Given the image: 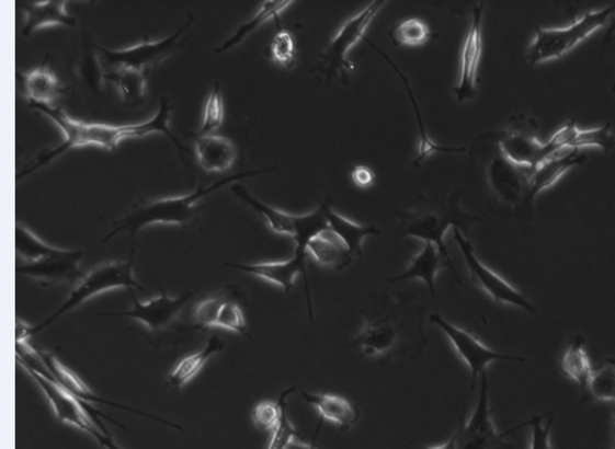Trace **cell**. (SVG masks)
<instances>
[{"label":"cell","instance_id":"e575fe53","mask_svg":"<svg viewBox=\"0 0 615 449\" xmlns=\"http://www.w3.org/2000/svg\"><path fill=\"white\" fill-rule=\"evenodd\" d=\"M585 392L595 401L615 403V359L602 360L594 368Z\"/></svg>","mask_w":615,"mask_h":449},{"label":"cell","instance_id":"52a82bcc","mask_svg":"<svg viewBox=\"0 0 615 449\" xmlns=\"http://www.w3.org/2000/svg\"><path fill=\"white\" fill-rule=\"evenodd\" d=\"M385 4L384 0L368 4L362 13L346 21L337 32L320 59L321 74L327 80L334 79V77L341 80L348 79V73H352L356 69V66L348 58V54L360 41L365 38L364 35L371 22Z\"/></svg>","mask_w":615,"mask_h":449},{"label":"cell","instance_id":"6da1fadb","mask_svg":"<svg viewBox=\"0 0 615 449\" xmlns=\"http://www.w3.org/2000/svg\"><path fill=\"white\" fill-rule=\"evenodd\" d=\"M32 110L42 113L53 119L55 124L62 130L65 140L59 143L57 148L49 149V151L38 154L37 159L33 160L26 165L24 170L16 175V181L25 179V176L33 173L38 169L44 168L54 162L55 159L62 157L66 152L75 148H82L88 146H98L107 151H115L122 140L126 138H140L153 133H162L173 141L175 148L181 151L190 152V149L182 146L176 140V137L170 129L171 104L170 100L163 97L160 102V107L157 114L147 122H141L137 125L113 126L104 124H86V122L75 120L65 113L62 108L54 107V105L46 104H30Z\"/></svg>","mask_w":615,"mask_h":449},{"label":"cell","instance_id":"30bf717a","mask_svg":"<svg viewBox=\"0 0 615 449\" xmlns=\"http://www.w3.org/2000/svg\"><path fill=\"white\" fill-rule=\"evenodd\" d=\"M500 149L503 158L525 173H531L547 159L546 143L539 138V127L524 114L514 115L511 124L501 133Z\"/></svg>","mask_w":615,"mask_h":449},{"label":"cell","instance_id":"83f0119b","mask_svg":"<svg viewBox=\"0 0 615 449\" xmlns=\"http://www.w3.org/2000/svg\"><path fill=\"white\" fill-rule=\"evenodd\" d=\"M443 264L446 265L445 260H443L434 243L424 242L423 249L412 258L409 268L400 276L392 277L389 281L420 279L429 286L431 297H435L436 274L442 269Z\"/></svg>","mask_w":615,"mask_h":449},{"label":"cell","instance_id":"836d02e7","mask_svg":"<svg viewBox=\"0 0 615 449\" xmlns=\"http://www.w3.org/2000/svg\"><path fill=\"white\" fill-rule=\"evenodd\" d=\"M292 2H286V0H281V2H264L262 8L258 11V14L254 15L251 21H248L246 24L238 27V31L229 38V41L221 44L219 48H216L215 54L226 53L229 51V49L237 47L243 38L251 35L252 32L257 31L258 27L265 24L269 20L275 19L276 21H280V14L282 11L289 8Z\"/></svg>","mask_w":615,"mask_h":449},{"label":"cell","instance_id":"7bdbcfd3","mask_svg":"<svg viewBox=\"0 0 615 449\" xmlns=\"http://www.w3.org/2000/svg\"><path fill=\"white\" fill-rule=\"evenodd\" d=\"M281 415L280 403L262 402L253 410V423L260 430L274 431L280 424Z\"/></svg>","mask_w":615,"mask_h":449},{"label":"cell","instance_id":"bcb514c9","mask_svg":"<svg viewBox=\"0 0 615 449\" xmlns=\"http://www.w3.org/2000/svg\"><path fill=\"white\" fill-rule=\"evenodd\" d=\"M287 449H319L318 447H316L315 441L314 442H306L303 441L301 439L295 440L291 442V446L287 447Z\"/></svg>","mask_w":615,"mask_h":449},{"label":"cell","instance_id":"d6a6232c","mask_svg":"<svg viewBox=\"0 0 615 449\" xmlns=\"http://www.w3.org/2000/svg\"><path fill=\"white\" fill-rule=\"evenodd\" d=\"M224 342L219 339V336H210L207 346H205L203 350L192 354V356L176 364L169 376L168 384L176 388V390L184 388L187 382L195 379V377L201 373L205 362H207L210 357L215 356V354L224 352Z\"/></svg>","mask_w":615,"mask_h":449},{"label":"cell","instance_id":"f1b7e54d","mask_svg":"<svg viewBox=\"0 0 615 449\" xmlns=\"http://www.w3.org/2000/svg\"><path fill=\"white\" fill-rule=\"evenodd\" d=\"M559 368L562 375L569 380L576 382L584 391L589 387L594 366L591 364L589 353L585 350V337L583 335H574L570 339L569 345L565 348L561 358H559Z\"/></svg>","mask_w":615,"mask_h":449},{"label":"cell","instance_id":"f35d334b","mask_svg":"<svg viewBox=\"0 0 615 449\" xmlns=\"http://www.w3.org/2000/svg\"><path fill=\"white\" fill-rule=\"evenodd\" d=\"M224 100H221L220 84L215 82L213 92H210L208 102L205 104L204 119L198 137L213 135L224 125Z\"/></svg>","mask_w":615,"mask_h":449},{"label":"cell","instance_id":"f546056e","mask_svg":"<svg viewBox=\"0 0 615 449\" xmlns=\"http://www.w3.org/2000/svg\"><path fill=\"white\" fill-rule=\"evenodd\" d=\"M148 76L147 71L135 69L103 71V80L113 82L124 103L130 107H137L146 102Z\"/></svg>","mask_w":615,"mask_h":449},{"label":"cell","instance_id":"8d00e7d4","mask_svg":"<svg viewBox=\"0 0 615 449\" xmlns=\"http://www.w3.org/2000/svg\"><path fill=\"white\" fill-rule=\"evenodd\" d=\"M296 391V387L289 388L281 393L278 403L281 404L282 415L278 426H276L271 436V441L269 449H287L292 441L297 439H303L301 435L298 434L295 426L291 423L289 414H287V398L291 393Z\"/></svg>","mask_w":615,"mask_h":449},{"label":"cell","instance_id":"2e32d148","mask_svg":"<svg viewBox=\"0 0 615 449\" xmlns=\"http://www.w3.org/2000/svg\"><path fill=\"white\" fill-rule=\"evenodd\" d=\"M545 143L547 159H550L567 151H583L584 148L612 151L615 147V136L608 124L596 129H580L574 120H568Z\"/></svg>","mask_w":615,"mask_h":449},{"label":"cell","instance_id":"681fc988","mask_svg":"<svg viewBox=\"0 0 615 449\" xmlns=\"http://www.w3.org/2000/svg\"><path fill=\"white\" fill-rule=\"evenodd\" d=\"M613 449H615V421H614V442H613Z\"/></svg>","mask_w":615,"mask_h":449},{"label":"cell","instance_id":"5b68a950","mask_svg":"<svg viewBox=\"0 0 615 449\" xmlns=\"http://www.w3.org/2000/svg\"><path fill=\"white\" fill-rule=\"evenodd\" d=\"M133 254H135V252L132 251L129 262L105 263L92 269L90 274H87L84 280L77 285L73 292L70 293V297L66 299L62 307H60L52 318L44 321L41 325L35 326V329L31 326V336H35L37 332L53 324L60 315L81 307L82 303L90 301L91 298L99 296V293L116 290V288L122 287L127 288V290L136 288V290L144 291V288L138 285L135 277H133Z\"/></svg>","mask_w":615,"mask_h":449},{"label":"cell","instance_id":"e0dca14e","mask_svg":"<svg viewBox=\"0 0 615 449\" xmlns=\"http://www.w3.org/2000/svg\"><path fill=\"white\" fill-rule=\"evenodd\" d=\"M307 256L308 254L295 252L287 262L262 263V264H236L225 263L226 267L247 272L249 275L260 277V279L274 283V285L284 288L285 292H291L298 275L304 276V287H306L307 304L309 310V319L314 320L312 302H310L309 281L307 276Z\"/></svg>","mask_w":615,"mask_h":449},{"label":"cell","instance_id":"5bb4252c","mask_svg":"<svg viewBox=\"0 0 615 449\" xmlns=\"http://www.w3.org/2000/svg\"><path fill=\"white\" fill-rule=\"evenodd\" d=\"M483 13L485 3H478L474 8L472 21L465 37L462 54V76L456 87V94L459 103L472 100L478 93V76L481 54H483Z\"/></svg>","mask_w":615,"mask_h":449},{"label":"cell","instance_id":"f6af8a7d","mask_svg":"<svg viewBox=\"0 0 615 449\" xmlns=\"http://www.w3.org/2000/svg\"><path fill=\"white\" fill-rule=\"evenodd\" d=\"M95 440L99 442V445H102L105 448L121 449L118 446L115 445L114 440L111 439V436L103 434V431H101V434H99L95 437Z\"/></svg>","mask_w":615,"mask_h":449},{"label":"cell","instance_id":"484cf974","mask_svg":"<svg viewBox=\"0 0 615 449\" xmlns=\"http://www.w3.org/2000/svg\"><path fill=\"white\" fill-rule=\"evenodd\" d=\"M19 76L22 77L24 96L30 104L52 105L65 92V88L60 85L58 77L48 65L38 66L30 73Z\"/></svg>","mask_w":615,"mask_h":449},{"label":"cell","instance_id":"ab89813d","mask_svg":"<svg viewBox=\"0 0 615 449\" xmlns=\"http://www.w3.org/2000/svg\"><path fill=\"white\" fill-rule=\"evenodd\" d=\"M215 329L237 332V334H241L248 337V339H251V336L248 334L246 318H243L241 308L238 307L236 302L227 301V299L224 307L220 309Z\"/></svg>","mask_w":615,"mask_h":449},{"label":"cell","instance_id":"d590c367","mask_svg":"<svg viewBox=\"0 0 615 449\" xmlns=\"http://www.w3.org/2000/svg\"><path fill=\"white\" fill-rule=\"evenodd\" d=\"M392 43L402 47H419L430 41L431 31L425 22L412 19L402 21L389 33Z\"/></svg>","mask_w":615,"mask_h":449},{"label":"cell","instance_id":"8992f818","mask_svg":"<svg viewBox=\"0 0 615 449\" xmlns=\"http://www.w3.org/2000/svg\"><path fill=\"white\" fill-rule=\"evenodd\" d=\"M192 21L193 16L190 15V20L185 22L184 26L163 41L149 42L147 38L146 42L137 44L135 47L118 49V51L96 46L98 62L101 65L102 71L135 69L151 74L155 68L179 51L182 46L181 37L192 25Z\"/></svg>","mask_w":615,"mask_h":449},{"label":"cell","instance_id":"c3c4849f","mask_svg":"<svg viewBox=\"0 0 615 449\" xmlns=\"http://www.w3.org/2000/svg\"><path fill=\"white\" fill-rule=\"evenodd\" d=\"M613 36H615V30L612 31L611 33H608V35H607V37H606V41H605V43H603V44H607V42L611 41V38H612Z\"/></svg>","mask_w":615,"mask_h":449},{"label":"cell","instance_id":"3957f363","mask_svg":"<svg viewBox=\"0 0 615 449\" xmlns=\"http://www.w3.org/2000/svg\"><path fill=\"white\" fill-rule=\"evenodd\" d=\"M15 253L21 262L15 267L16 275L27 276L43 287L79 285L87 276L80 269L84 252L60 251L48 246L26 227L15 225Z\"/></svg>","mask_w":615,"mask_h":449},{"label":"cell","instance_id":"d6986e66","mask_svg":"<svg viewBox=\"0 0 615 449\" xmlns=\"http://www.w3.org/2000/svg\"><path fill=\"white\" fill-rule=\"evenodd\" d=\"M489 183L491 191L508 204L515 205L521 203V199L528 198V176L502 154L492 159L490 163Z\"/></svg>","mask_w":615,"mask_h":449},{"label":"cell","instance_id":"ba28073f","mask_svg":"<svg viewBox=\"0 0 615 449\" xmlns=\"http://www.w3.org/2000/svg\"><path fill=\"white\" fill-rule=\"evenodd\" d=\"M400 218V225H398L397 234L398 235H409L418 238V240L423 242H431L441 252L443 260H445L446 267L451 268L454 277L459 281V277L456 268L452 263L451 256H448L445 235L452 226L462 227V221H480V218H476L474 215L468 214H448V212H436L435 209H415V210H402L398 214Z\"/></svg>","mask_w":615,"mask_h":449},{"label":"cell","instance_id":"7a4b0ae2","mask_svg":"<svg viewBox=\"0 0 615 449\" xmlns=\"http://www.w3.org/2000/svg\"><path fill=\"white\" fill-rule=\"evenodd\" d=\"M274 169L275 165L274 168L265 170L248 171V173L227 176V179L216 182L214 185L198 187L197 191L185 194V196L155 199V202L138 204L132 209V212L127 214L118 221H115L113 226L114 229L104 238L103 243L109 242L111 238L119 234V232H129L132 241H135L138 232H140L144 227L148 226H190L205 208L197 207V203L202 202L209 193L218 191V188L224 187L227 183L267 173V171Z\"/></svg>","mask_w":615,"mask_h":449},{"label":"cell","instance_id":"cb8c5ba5","mask_svg":"<svg viewBox=\"0 0 615 449\" xmlns=\"http://www.w3.org/2000/svg\"><path fill=\"white\" fill-rule=\"evenodd\" d=\"M307 252L308 256L312 257L321 267L337 270L351 267L354 257V254L330 227L309 241Z\"/></svg>","mask_w":615,"mask_h":449},{"label":"cell","instance_id":"9a60e30c","mask_svg":"<svg viewBox=\"0 0 615 449\" xmlns=\"http://www.w3.org/2000/svg\"><path fill=\"white\" fill-rule=\"evenodd\" d=\"M133 309L129 312L104 313L103 315H119V318H130L141 321L149 331L157 332L166 329L179 318L186 304L192 301L193 293L185 292L176 298H171L160 286V297L151 299L149 302H140L133 290H129Z\"/></svg>","mask_w":615,"mask_h":449},{"label":"cell","instance_id":"60d3db41","mask_svg":"<svg viewBox=\"0 0 615 449\" xmlns=\"http://www.w3.org/2000/svg\"><path fill=\"white\" fill-rule=\"evenodd\" d=\"M553 415L546 424H543V419H545L546 415H535V417L521 424L523 428L524 426H529L532 430L529 449H553L550 439L551 426L554 423Z\"/></svg>","mask_w":615,"mask_h":449},{"label":"cell","instance_id":"7dc6e473","mask_svg":"<svg viewBox=\"0 0 615 449\" xmlns=\"http://www.w3.org/2000/svg\"><path fill=\"white\" fill-rule=\"evenodd\" d=\"M456 446H457V434H454L451 437V439H448L446 442H443L442 446H435L424 449H456Z\"/></svg>","mask_w":615,"mask_h":449},{"label":"cell","instance_id":"44dd1931","mask_svg":"<svg viewBox=\"0 0 615 449\" xmlns=\"http://www.w3.org/2000/svg\"><path fill=\"white\" fill-rule=\"evenodd\" d=\"M585 159L583 151H567L547 159L546 162L537 165L534 171L526 173V176H528L529 203L534 202L537 194L556 185L570 169L583 164Z\"/></svg>","mask_w":615,"mask_h":449},{"label":"cell","instance_id":"74e56055","mask_svg":"<svg viewBox=\"0 0 615 449\" xmlns=\"http://www.w3.org/2000/svg\"><path fill=\"white\" fill-rule=\"evenodd\" d=\"M267 57L273 60V62L284 66V68H291L295 64V38L289 31L282 30L278 24V32L275 33L273 42H271L267 51Z\"/></svg>","mask_w":615,"mask_h":449},{"label":"cell","instance_id":"4316f807","mask_svg":"<svg viewBox=\"0 0 615 449\" xmlns=\"http://www.w3.org/2000/svg\"><path fill=\"white\" fill-rule=\"evenodd\" d=\"M364 42L367 43L368 46H371V48H374L375 51H378L381 55V57H384L387 60V62L390 64L391 68L395 69L396 73L401 77L403 85H406V88H407V92L409 94L410 102H412L415 120H418L419 131H420L419 153H418V157H415V159L412 162V169L421 168V164L424 163V160L426 158H430L431 154L434 153V152L464 153L465 151H467V149H465L464 147H443V146H440V143H436V142L431 140V138L429 136V133H426V130H425L424 120H423V116H421V113H420V110H419L418 100H415V97H414L412 88H410L409 80L407 79V76L403 74L402 71L397 68V65H395V62H392L389 55L381 51V49L379 47H376L373 42H369L368 38H364Z\"/></svg>","mask_w":615,"mask_h":449},{"label":"cell","instance_id":"4fadbf2b","mask_svg":"<svg viewBox=\"0 0 615 449\" xmlns=\"http://www.w3.org/2000/svg\"><path fill=\"white\" fill-rule=\"evenodd\" d=\"M430 321L432 324L440 326L443 334L451 341L459 358L468 366L472 390L478 377L486 373V369L489 368L492 362H496V360H513V362H524L525 360L517 356H509V354L491 350V348L485 346L474 334L448 323L441 314L432 313L430 315Z\"/></svg>","mask_w":615,"mask_h":449},{"label":"cell","instance_id":"277c9868","mask_svg":"<svg viewBox=\"0 0 615 449\" xmlns=\"http://www.w3.org/2000/svg\"><path fill=\"white\" fill-rule=\"evenodd\" d=\"M614 14L615 4H612L605 9L589 11L567 27H539L526 48V60L531 65H539L562 58L585 38L606 26Z\"/></svg>","mask_w":615,"mask_h":449},{"label":"cell","instance_id":"1f68e13d","mask_svg":"<svg viewBox=\"0 0 615 449\" xmlns=\"http://www.w3.org/2000/svg\"><path fill=\"white\" fill-rule=\"evenodd\" d=\"M231 193H235L241 202L252 207L257 212L262 216L265 223L270 226V229L275 232V234L295 237L296 226H297V215H289L282 212L280 209L270 207V205L260 203L258 198H254L251 193L247 191L246 187L240 185H232L230 187Z\"/></svg>","mask_w":615,"mask_h":449},{"label":"cell","instance_id":"4dcf8cb0","mask_svg":"<svg viewBox=\"0 0 615 449\" xmlns=\"http://www.w3.org/2000/svg\"><path fill=\"white\" fill-rule=\"evenodd\" d=\"M326 210L327 220L332 231L341 238L343 243L353 254L363 257V241L369 235H380L381 231L374 226H360L354 221L343 218L340 214L334 212L330 205L321 202Z\"/></svg>","mask_w":615,"mask_h":449},{"label":"cell","instance_id":"7402d4cb","mask_svg":"<svg viewBox=\"0 0 615 449\" xmlns=\"http://www.w3.org/2000/svg\"><path fill=\"white\" fill-rule=\"evenodd\" d=\"M303 398L319 413L320 424L329 421L341 430H349L358 423V408L345 398L332 395V393L308 392H304Z\"/></svg>","mask_w":615,"mask_h":449},{"label":"cell","instance_id":"7c38bea8","mask_svg":"<svg viewBox=\"0 0 615 449\" xmlns=\"http://www.w3.org/2000/svg\"><path fill=\"white\" fill-rule=\"evenodd\" d=\"M453 238L454 241L457 242L459 251L463 252L465 263H467L469 270L470 280H472L476 286L481 288L486 293H489L497 302L524 309L525 312L532 314L537 313V310L534 304L528 301V298H525L523 293L515 290L512 285L503 280L494 270L487 268L486 265L476 257L474 245L468 241V238L463 234V231L454 227Z\"/></svg>","mask_w":615,"mask_h":449},{"label":"cell","instance_id":"b9f144b4","mask_svg":"<svg viewBox=\"0 0 615 449\" xmlns=\"http://www.w3.org/2000/svg\"><path fill=\"white\" fill-rule=\"evenodd\" d=\"M226 298H207L198 304L193 313V319H195V324L198 329H215L216 320H218V315L220 312L221 307Z\"/></svg>","mask_w":615,"mask_h":449},{"label":"cell","instance_id":"603a6c76","mask_svg":"<svg viewBox=\"0 0 615 449\" xmlns=\"http://www.w3.org/2000/svg\"><path fill=\"white\" fill-rule=\"evenodd\" d=\"M16 8L24 11L26 15V22L21 30L24 37H30L42 27L54 25L75 27L77 24L75 16L66 13V2H20L16 3Z\"/></svg>","mask_w":615,"mask_h":449},{"label":"cell","instance_id":"d4e9b609","mask_svg":"<svg viewBox=\"0 0 615 449\" xmlns=\"http://www.w3.org/2000/svg\"><path fill=\"white\" fill-rule=\"evenodd\" d=\"M198 163L207 173H226L236 162L237 149L229 138L209 135L196 140Z\"/></svg>","mask_w":615,"mask_h":449},{"label":"cell","instance_id":"9c48e42d","mask_svg":"<svg viewBox=\"0 0 615 449\" xmlns=\"http://www.w3.org/2000/svg\"><path fill=\"white\" fill-rule=\"evenodd\" d=\"M480 393L475 412L456 431V449H514L512 442L506 440L508 436L523 428V426H514L513 429L502 431V434L497 430L491 417L490 385L487 373L480 376Z\"/></svg>","mask_w":615,"mask_h":449},{"label":"cell","instance_id":"ee69618b","mask_svg":"<svg viewBox=\"0 0 615 449\" xmlns=\"http://www.w3.org/2000/svg\"><path fill=\"white\" fill-rule=\"evenodd\" d=\"M352 180L358 187L367 188L374 185L375 174L367 165H356L351 171Z\"/></svg>","mask_w":615,"mask_h":449},{"label":"cell","instance_id":"8fae6325","mask_svg":"<svg viewBox=\"0 0 615 449\" xmlns=\"http://www.w3.org/2000/svg\"><path fill=\"white\" fill-rule=\"evenodd\" d=\"M22 368L27 371V375L35 380L38 388L44 392V395L47 396L60 423L76 426V428L91 435L93 439L101 434V430H99L93 423H96L99 428L102 426L104 429L101 421V417H104L103 414L99 413L98 410L90 406V404L81 402L79 399L70 395L69 392L60 388L57 382L49 380L48 377L37 373L36 370L27 368V366H22Z\"/></svg>","mask_w":615,"mask_h":449},{"label":"cell","instance_id":"ac0fdd59","mask_svg":"<svg viewBox=\"0 0 615 449\" xmlns=\"http://www.w3.org/2000/svg\"><path fill=\"white\" fill-rule=\"evenodd\" d=\"M38 354L43 359L44 365H46V371H44V377H48L49 380L57 382L60 388H64L66 392H69L70 395L79 399V401L84 402L87 404L92 403H102L107 404V406L118 407L121 410H127V412H132L135 414H140L143 417H149L152 419L159 421V423L166 424L171 426L174 429H181L179 425L173 423H169V421H164L158 417H151L146 413L140 412V410L130 408L127 406H119V404H115L114 402L105 401L103 398H99L93 393L90 388L86 384L84 381L80 379L79 376L73 373L70 369L66 368V366L60 362V360L54 356L53 353L43 350V348H37Z\"/></svg>","mask_w":615,"mask_h":449},{"label":"cell","instance_id":"ffe728a7","mask_svg":"<svg viewBox=\"0 0 615 449\" xmlns=\"http://www.w3.org/2000/svg\"><path fill=\"white\" fill-rule=\"evenodd\" d=\"M400 341V331L385 318L367 319L354 337L351 346L358 348L364 356L381 357L395 350Z\"/></svg>","mask_w":615,"mask_h":449}]
</instances>
